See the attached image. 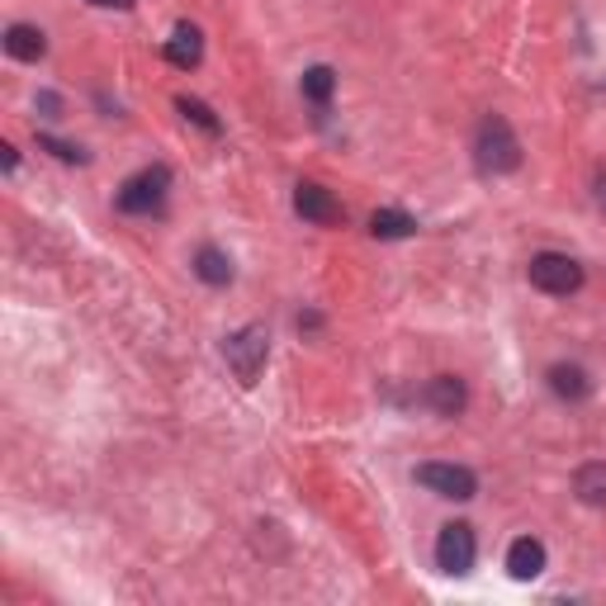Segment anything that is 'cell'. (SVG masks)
<instances>
[{
  "label": "cell",
  "instance_id": "cell-15",
  "mask_svg": "<svg viewBox=\"0 0 606 606\" xmlns=\"http://www.w3.org/2000/svg\"><path fill=\"white\" fill-rule=\"evenodd\" d=\"M195 275L204 284H214V290H223V284H232V257L218 247H199L195 251Z\"/></svg>",
  "mask_w": 606,
  "mask_h": 606
},
{
  "label": "cell",
  "instance_id": "cell-13",
  "mask_svg": "<svg viewBox=\"0 0 606 606\" xmlns=\"http://www.w3.org/2000/svg\"><path fill=\"white\" fill-rule=\"evenodd\" d=\"M573 493H578L583 507H606V459H593L573 474Z\"/></svg>",
  "mask_w": 606,
  "mask_h": 606
},
{
  "label": "cell",
  "instance_id": "cell-16",
  "mask_svg": "<svg viewBox=\"0 0 606 606\" xmlns=\"http://www.w3.org/2000/svg\"><path fill=\"white\" fill-rule=\"evenodd\" d=\"M299 86H303V95H309L313 105H327L332 90H337V72H332V67H309Z\"/></svg>",
  "mask_w": 606,
  "mask_h": 606
},
{
  "label": "cell",
  "instance_id": "cell-4",
  "mask_svg": "<svg viewBox=\"0 0 606 606\" xmlns=\"http://www.w3.org/2000/svg\"><path fill=\"white\" fill-rule=\"evenodd\" d=\"M478 560V540H474V526L469 521H445L441 535H436V564L441 573H451V578H465Z\"/></svg>",
  "mask_w": 606,
  "mask_h": 606
},
{
  "label": "cell",
  "instance_id": "cell-9",
  "mask_svg": "<svg viewBox=\"0 0 606 606\" xmlns=\"http://www.w3.org/2000/svg\"><path fill=\"white\" fill-rule=\"evenodd\" d=\"M507 573H512L517 583H531L545 573V545H540L535 535H517L512 550H507Z\"/></svg>",
  "mask_w": 606,
  "mask_h": 606
},
{
  "label": "cell",
  "instance_id": "cell-14",
  "mask_svg": "<svg viewBox=\"0 0 606 606\" xmlns=\"http://www.w3.org/2000/svg\"><path fill=\"white\" fill-rule=\"evenodd\" d=\"M370 232L379 242H403V237L418 232V218L403 214V209H375L370 214Z\"/></svg>",
  "mask_w": 606,
  "mask_h": 606
},
{
  "label": "cell",
  "instance_id": "cell-8",
  "mask_svg": "<svg viewBox=\"0 0 606 606\" xmlns=\"http://www.w3.org/2000/svg\"><path fill=\"white\" fill-rule=\"evenodd\" d=\"M465 379L459 375H436V379H426V389H422V403L436 412V418H459L465 412Z\"/></svg>",
  "mask_w": 606,
  "mask_h": 606
},
{
  "label": "cell",
  "instance_id": "cell-7",
  "mask_svg": "<svg viewBox=\"0 0 606 606\" xmlns=\"http://www.w3.org/2000/svg\"><path fill=\"white\" fill-rule=\"evenodd\" d=\"M294 209H299V218L317 223V228H332V223H342V204H337V195H332V190H323V185H313V181H299V190H294Z\"/></svg>",
  "mask_w": 606,
  "mask_h": 606
},
{
  "label": "cell",
  "instance_id": "cell-2",
  "mask_svg": "<svg viewBox=\"0 0 606 606\" xmlns=\"http://www.w3.org/2000/svg\"><path fill=\"white\" fill-rule=\"evenodd\" d=\"M526 275L540 294H554V299H569L583 290V266L564 257V251H535L531 266H526Z\"/></svg>",
  "mask_w": 606,
  "mask_h": 606
},
{
  "label": "cell",
  "instance_id": "cell-18",
  "mask_svg": "<svg viewBox=\"0 0 606 606\" xmlns=\"http://www.w3.org/2000/svg\"><path fill=\"white\" fill-rule=\"evenodd\" d=\"M39 148H43V152H53L57 162H76V166L86 162V152L76 148V142H62V138H53V133H39Z\"/></svg>",
  "mask_w": 606,
  "mask_h": 606
},
{
  "label": "cell",
  "instance_id": "cell-21",
  "mask_svg": "<svg viewBox=\"0 0 606 606\" xmlns=\"http://www.w3.org/2000/svg\"><path fill=\"white\" fill-rule=\"evenodd\" d=\"M90 6H100V10H133V0H90Z\"/></svg>",
  "mask_w": 606,
  "mask_h": 606
},
{
  "label": "cell",
  "instance_id": "cell-11",
  "mask_svg": "<svg viewBox=\"0 0 606 606\" xmlns=\"http://www.w3.org/2000/svg\"><path fill=\"white\" fill-rule=\"evenodd\" d=\"M0 43H6V53H10L14 62H39V57L47 53V34H43L39 24H10Z\"/></svg>",
  "mask_w": 606,
  "mask_h": 606
},
{
  "label": "cell",
  "instance_id": "cell-17",
  "mask_svg": "<svg viewBox=\"0 0 606 606\" xmlns=\"http://www.w3.org/2000/svg\"><path fill=\"white\" fill-rule=\"evenodd\" d=\"M175 109H181V115H185L190 123H199L204 133H214V138L223 133V123L214 119V109L204 105V100H195V95H175Z\"/></svg>",
  "mask_w": 606,
  "mask_h": 606
},
{
  "label": "cell",
  "instance_id": "cell-12",
  "mask_svg": "<svg viewBox=\"0 0 606 606\" xmlns=\"http://www.w3.org/2000/svg\"><path fill=\"white\" fill-rule=\"evenodd\" d=\"M550 389H554V398H569V403H578V398H587V389H593V385H587V370H583V365H550Z\"/></svg>",
  "mask_w": 606,
  "mask_h": 606
},
{
  "label": "cell",
  "instance_id": "cell-3",
  "mask_svg": "<svg viewBox=\"0 0 606 606\" xmlns=\"http://www.w3.org/2000/svg\"><path fill=\"white\" fill-rule=\"evenodd\" d=\"M223 356H228L232 375L242 379V385H257L261 370H266V356H270V332H266L261 323L232 332V337L223 342Z\"/></svg>",
  "mask_w": 606,
  "mask_h": 606
},
{
  "label": "cell",
  "instance_id": "cell-20",
  "mask_svg": "<svg viewBox=\"0 0 606 606\" xmlns=\"http://www.w3.org/2000/svg\"><path fill=\"white\" fill-rule=\"evenodd\" d=\"M0 166H6V171H14V166H20V156H14V148H10V142H0Z\"/></svg>",
  "mask_w": 606,
  "mask_h": 606
},
{
  "label": "cell",
  "instance_id": "cell-5",
  "mask_svg": "<svg viewBox=\"0 0 606 606\" xmlns=\"http://www.w3.org/2000/svg\"><path fill=\"white\" fill-rule=\"evenodd\" d=\"M166 190H171V171L148 166V171H138L119 185V209L123 214H156L162 209V199H166Z\"/></svg>",
  "mask_w": 606,
  "mask_h": 606
},
{
  "label": "cell",
  "instance_id": "cell-6",
  "mask_svg": "<svg viewBox=\"0 0 606 606\" xmlns=\"http://www.w3.org/2000/svg\"><path fill=\"white\" fill-rule=\"evenodd\" d=\"M418 484L436 498H451V502H469L478 493V478L465 465H445V459H432V465H418Z\"/></svg>",
  "mask_w": 606,
  "mask_h": 606
},
{
  "label": "cell",
  "instance_id": "cell-19",
  "mask_svg": "<svg viewBox=\"0 0 606 606\" xmlns=\"http://www.w3.org/2000/svg\"><path fill=\"white\" fill-rule=\"evenodd\" d=\"M34 109H39V119H62V95H53V90H39Z\"/></svg>",
  "mask_w": 606,
  "mask_h": 606
},
{
  "label": "cell",
  "instance_id": "cell-10",
  "mask_svg": "<svg viewBox=\"0 0 606 606\" xmlns=\"http://www.w3.org/2000/svg\"><path fill=\"white\" fill-rule=\"evenodd\" d=\"M166 62H171V67H181V72H190V67H199V62H204V34L195 24H175L171 29Z\"/></svg>",
  "mask_w": 606,
  "mask_h": 606
},
{
  "label": "cell",
  "instance_id": "cell-1",
  "mask_svg": "<svg viewBox=\"0 0 606 606\" xmlns=\"http://www.w3.org/2000/svg\"><path fill=\"white\" fill-rule=\"evenodd\" d=\"M474 162H478V171H488V175H507V171L521 166V142H517L512 123H507L502 115H488L484 123H478Z\"/></svg>",
  "mask_w": 606,
  "mask_h": 606
}]
</instances>
